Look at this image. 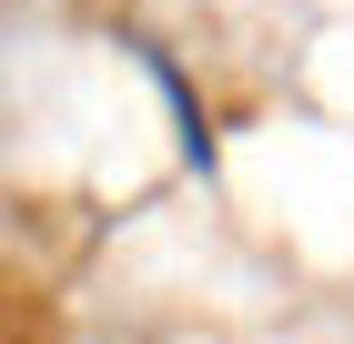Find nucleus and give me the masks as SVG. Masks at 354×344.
Returning <instances> with one entry per match:
<instances>
[]
</instances>
